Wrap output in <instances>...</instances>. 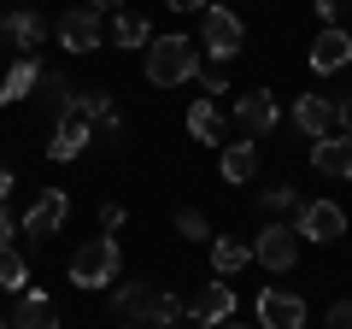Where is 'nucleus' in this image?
Returning a JSON list of instances; mask_svg holds the SVG:
<instances>
[{
	"label": "nucleus",
	"instance_id": "nucleus-1",
	"mask_svg": "<svg viewBox=\"0 0 352 329\" xmlns=\"http://www.w3.org/2000/svg\"><path fill=\"white\" fill-rule=\"evenodd\" d=\"M200 76V41L194 36H153L147 47V83L153 89H182Z\"/></svg>",
	"mask_w": 352,
	"mask_h": 329
},
{
	"label": "nucleus",
	"instance_id": "nucleus-2",
	"mask_svg": "<svg viewBox=\"0 0 352 329\" xmlns=\"http://www.w3.org/2000/svg\"><path fill=\"white\" fill-rule=\"evenodd\" d=\"M118 277H124V253H118L112 235H88L71 253V282L76 288H112Z\"/></svg>",
	"mask_w": 352,
	"mask_h": 329
},
{
	"label": "nucleus",
	"instance_id": "nucleus-3",
	"mask_svg": "<svg viewBox=\"0 0 352 329\" xmlns=\"http://www.w3.org/2000/svg\"><path fill=\"white\" fill-rule=\"evenodd\" d=\"M241 47H247V24L229 6H206L200 12V53H212L217 65H229Z\"/></svg>",
	"mask_w": 352,
	"mask_h": 329
},
{
	"label": "nucleus",
	"instance_id": "nucleus-4",
	"mask_svg": "<svg viewBox=\"0 0 352 329\" xmlns=\"http://www.w3.org/2000/svg\"><path fill=\"white\" fill-rule=\"evenodd\" d=\"M252 265L276 270V277L300 265V235H294V224H264L258 235H252Z\"/></svg>",
	"mask_w": 352,
	"mask_h": 329
},
{
	"label": "nucleus",
	"instance_id": "nucleus-5",
	"mask_svg": "<svg viewBox=\"0 0 352 329\" xmlns=\"http://www.w3.org/2000/svg\"><path fill=\"white\" fill-rule=\"evenodd\" d=\"M65 217H71V194H65V189H36V200L24 206L18 229L36 235V241H47V235H59V229H65Z\"/></svg>",
	"mask_w": 352,
	"mask_h": 329
},
{
	"label": "nucleus",
	"instance_id": "nucleus-6",
	"mask_svg": "<svg viewBox=\"0 0 352 329\" xmlns=\"http://www.w3.org/2000/svg\"><path fill=\"white\" fill-rule=\"evenodd\" d=\"M294 235L329 247V241L346 235V212H340L335 200H300V212H294Z\"/></svg>",
	"mask_w": 352,
	"mask_h": 329
},
{
	"label": "nucleus",
	"instance_id": "nucleus-7",
	"mask_svg": "<svg viewBox=\"0 0 352 329\" xmlns=\"http://www.w3.org/2000/svg\"><path fill=\"white\" fill-rule=\"evenodd\" d=\"M53 36H59L65 53H94V47L106 41V24H100V12H94V6H65L59 24H53Z\"/></svg>",
	"mask_w": 352,
	"mask_h": 329
},
{
	"label": "nucleus",
	"instance_id": "nucleus-8",
	"mask_svg": "<svg viewBox=\"0 0 352 329\" xmlns=\"http://www.w3.org/2000/svg\"><path fill=\"white\" fill-rule=\"evenodd\" d=\"M0 41L18 53V59H36V47L47 41V24H41L36 6H18V12H0Z\"/></svg>",
	"mask_w": 352,
	"mask_h": 329
},
{
	"label": "nucleus",
	"instance_id": "nucleus-9",
	"mask_svg": "<svg viewBox=\"0 0 352 329\" xmlns=\"http://www.w3.org/2000/svg\"><path fill=\"white\" fill-rule=\"evenodd\" d=\"M346 65H352V30L323 24L317 41H311V71L317 76H335V71H346Z\"/></svg>",
	"mask_w": 352,
	"mask_h": 329
},
{
	"label": "nucleus",
	"instance_id": "nucleus-10",
	"mask_svg": "<svg viewBox=\"0 0 352 329\" xmlns=\"http://www.w3.org/2000/svg\"><path fill=\"white\" fill-rule=\"evenodd\" d=\"M276 124H282V106L270 100V94H241V100H235V129L247 141H264Z\"/></svg>",
	"mask_w": 352,
	"mask_h": 329
},
{
	"label": "nucleus",
	"instance_id": "nucleus-11",
	"mask_svg": "<svg viewBox=\"0 0 352 329\" xmlns=\"http://www.w3.org/2000/svg\"><path fill=\"white\" fill-rule=\"evenodd\" d=\"M94 141V124H88L82 112H65L59 124H53V141H47V159H59V164H71V159H82V147Z\"/></svg>",
	"mask_w": 352,
	"mask_h": 329
},
{
	"label": "nucleus",
	"instance_id": "nucleus-12",
	"mask_svg": "<svg viewBox=\"0 0 352 329\" xmlns=\"http://www.w3.org/2000/svg\"><path fill=\"white\" fill-rule=\"evenodd\" d=\"M258 329H305V300L288 288H264L258 294Z\"/></svg>",
	"mask_w": 352,
	"mask_h": 329
},
{
	"label": "nucleus",
	"instance_id": "nucleus-13",
	"mask_svg": "<svg viewBox=\"0 0 352 329\" xmlns=\"http://www.w3.org/2000/svg\"><path fill=\"white\" fill-rule=\"evenodd\" d=\"M188 317H194V323H206V329L229 323V317H235V288H229V282H206V288L188 300Z\"/></svg>",
	"mask_w": 352,
	"mask_h": 329
},
{
	"label": "nucleus",
	"instance_id": "nucleus-14",
	"mask_svg": "<svg viewBox=\"0 0 352 329\" xmlns=\"http://www.w3.org/2000/svg\"><path fill=\"white\" fill-rule=\"evenodd\" d=\"M294 124H300L305 141L335 136V100H323V94H300V100H294Z\"/></svg>",
	"mask_w": 352,
	"mask_h": 329
},
{
	"label": "nucleus",
	"instance_id": "nucleus-15",
	"mask_svg": "<svg viewBox=\"0 0 352 329\" xmlns=\"http://www.w3.org/2000/svg\"><path fill=\"white\" fill-rule=\"evenodd\" d=\"M6 323H12V329H59V306H53L41 288H24Z\"/></svg>",
	"mask_w": 352,
	"mask_h": 329
},
{
	"label": "nucleus",
	"instance_id": "nucleus-16",
	"mask_svg": "<svg viewBox=\"0 0 352 329\" xmlns=\"http://www.w3.org/2000/svg\"><path fill=\"white\" fill-rule=\"evenodd\" d=\"M311 164L323 177H352V136H323L311 141Z\"/></svg>",
	"mask_w": 352,
	"mask_h": 329
},
{
	"label": "nucleus",
	"instance_id": "nucleus-17",
	"mask_svg": "<svg viewBox=\"0 0 352 329\" xmlns=\"http://www.w3.org/2000/svg\"><path fill=\"white\" fill-rule=\"evenodd\" d=\"M217 171H223V182H252L258 177V147H252V141H223Z\"/></svg>",
	"mask_w": 352,
	"mask_h": 329
},
{
	"label": "nucleus",
	"instance_id": "nucleus-18",
	"mask_svg": "<svg viewBox=\"0 0 352 329\" xmlns=\"http://www.w3.org/2000/svg\"><path fill=\"white\" fill-rule=\"evenodd\" d=\"M36 106H41V112L53 118V124H59V118H65V112L76 106V89L65 83L59 71H41V83H36Z\"/></svg>",
	"mask_w": 352,
	"mask_h": 329
},
{
	"label": "nucleus",
	"instance_id": "nucleus-19",
	"mask_svg": "<svg viewBox=\"0 0 352 329\" xmlns=\"http://www.w3.org/2000/svg\"><path fill=\"white\" fill-rule=\"evenodd\" d=\"M247 265H252V241H241V235H212V270H217V277H241Z\"/></svg>",
	"mask_w": 352,
	"mask_h": 329
},
{
	"label": "nucleus",
	"instance_id": "nucleus-20",
	"mask_svg": "<svg viewBox=\"0 0 352 329\" xmlns=\"http://www.w3.org/2000/svg\"><path fill=\"white\" fill-rule=\"evenodd\" d=\"M188 136L194 141H212V147H223V112H217V100H194L188 106Z\"/></svg>",
	"mask_w": 352,
	"mask_h": 329
},
{
	"label": "nucleus",
	"instance_id": "nucleus-21",
	"mask_svg": "<svg viewBox=\"0 0 352 329\" xmlns=\"http://www.w3.org/2000/svg\"><path fill=\"white\" fill-rule=\"evenodd\" d=\"M36 83H41V65H36V59H18L12 71H6V83H0V106L30 100V94H36Z\"/></svg>",
	"mask_w": 352,
	"mask_h": 329
},
{
	"label": "nucleus",
	"instance_id": "nucleus-22",
	"mask_svg": "<svg viewBox=\"0 0 352 329\" xmlns=\"http://www.w3.org/2000/svg\"><path fill=\"white\" fill-rule=\"evenodd\" d=\"M76 112H82L88 124H100V129H112V136H118V106H112V94H106V89H82V94H76Z\"/></svg>",
	"mask_w": 352,
	"mask_h": 329
},
{
	"label": "nucleus",
	"instance_id": "nucleus-23",
	"mask_svg": "<svg viewBox=\"0 0 352 329\" xmlns=\"http://www.w3.org/2000/svg\"><path fill=\"white\" fill-rule=\"evenodd\" d=\"M112 41H118V47H141V53H147L153 47V24L141 12H118L112 18Z\"/></svg>",
	"mask_w": 352,
	"mask_h": 329
},
{
	"label": "nucleus",
	"instance_id": "nucleus-24",
	"mask_svg": "<svg viewBox=\"0 0 352 329\" xmlns=\"http://www.w3.org/2000/svg\"><path fill=\"white\" fill-rule=\"evenodd\" d=\"M147 300H153V288H147L141 277H129V282L118 277V282H112V312H118V317H141V306H147Z\"/></svg>",
	"mask_w": 352,
	"mask_h": 329
},
{
	"label": "nucleus",
	"instance_id": "nucleus-25",
	"mask_svg": "<svg viewBox=\"0 0 352 329\" xmlns=\"http://www.w3.org/2000/svg\"><path fill=\"white\" fill-rule=\"evenodd\" d=\"M30 288V265L18 247H0V294H24Z\"/></svg>",
	"mask_w": 352,
	"mask_h": 329
},
{
	"label": "nucleus",
	"instance_id": "nucleus-26",
	"mask_svg": "<svg viewBox=\"0 0 352 329\" xmlns=\"http://www.w3.org/2000/svg\"><path fill=\"white\" fill-rule=\"evenodd\" d=\"M182 312H188V300H176V294H153V300L141 306V317H147V323H159V329H170Z\"/></svg>",
	"mask_w": 352,
	"mask_h": 329
},
{
	"label": "nucleus",
	"instance_id": "nucleus-27",
	"mask_svg": "<svg viewBox=\"0 0 352 329\" xmlns=\"http://www.w3.org/2000/svg\"><path fill=\"white\" fill-rule=\"evenodd\" d=\"M176 235H182V241H212V224H206V212L182 206V212H176Z\"/></svg>",
	"mask_w": 352,
	"mask_h": 329
},
{
	"label": "nucleus",
	"instance_id": "nucleus-28",
	"mask_svg": "<svg viewBox=\"0 0 352 329\" xmlns=\"http://www.w3.org/2000/svg\"><path fill=\"white\" fill-rule=\"evenodd\" d=\"M264 212H300V189H288V182H276V189H264L258 194Z\"/></svg>",
	"mask_w": 352,
	"mask_h": 329
},
{
	"label": "nucleus",
	"instance_id": "nucleus-29",
	"mask_svg": "<svg viewBox=\"0 0 352 329\" xmlns=\"http://www.w3.org/2000/svg\"><path fill=\"white\" fill-rule=\"evenodd\" d=\"M200 89H206V100H223L229 83H223V71H200Z\"/></svg>",
	"mask_w": 352,
	"mask_h": 329
},
{
	"label": "nucleus",
	"instance_id": "nucleus-30",
	"mask_svg": "<svg viewBox=\"0 0 352 329\" xmlns=\"http://www.w3.org/2000/svg\"><path fill=\"white\" fill-rule=\"evenodd\" d=\"M124 217H129V212H124L118 200H106V206H100V229H106V235H112V229H124Z\"/></svg>",
	"mask_w": 352,
	"mask_h": 329
},
{
	"label": "nucleus",
	"instance_id": "nucleus-31",
	"mask_svg": "<svg viewBox=\"0 0 352 329\" xmlns=\"http://www.w3.org/2000/svg\"><path fill=\"white\" fill-rule=\"evenodd\" d=\"M335 136H352V94L335 100Z\"/></svg>",
	"mask_w": 352,
	"mask_h": 329
},
{
	"label": "nucleus",
	"instance_id": "nucleus-32",
	"mask_svg": "<svg viewBox=\"0 0 352 329\" xmlns=\"http://www.w3.org/2000/svg\"><path fill=\"white\" fill-rule=\"evenodd\" d=\"M329 329H352V300H335V306H329Z\"/></svg>",
	"mask_w": 352,
	"mask_h": 329
},
{
	"label": "nucleus",
	"instance_id": "nucleus-33",
	"mask_svg": "<svg viewBox=\"0 0 352 329\" xmlns=\"http://www.w3.org/2000/svg\"><path fill=\"white\" fill-rule=\"evenodd\" d=\"M317 6V18H323V24H340V6H346V0H311Z\"/></svg>",
	"mask_w": 352,
	"mask_h": 329
},
{
	"label": "nucleus",
	"instance_id": "nucleus-34",
	"mask_svg": "<svg viewBox=\"0 0 352 329\" xmlns=\"http://www.w3.org/2000/svg\"><path fill=\"white\" fill-rule=\"evenodd\" d=\"M12 235H18V217L0 206V247H12Z\"/></svg>",
	"mask_w": 352,
	"mask_h": 329
},
{
	"label": "nucleus",
	"instance_id": "nucleus-35",
	"mask_svg": "<svg viewBox=\"0 0 352 329\" xmlns=\"http://www.w3.org/2000/svg\"><path fill=\"white\" fill-rule=\"evenodd\" d=\"M164 6H170V12H206L212 0H164Z\"/></svg>",
	"mask_w": 352,
	"mask_h": 329
},
{
	"label": "nucleus",
	"instance_id": "nucleus-36",
	"mask_svg": "<svg viewBox=\"0 0 352 329\" xmlns=\"http://www.w3.org/2000/svg\"><path fill=\"white\" fill-rule=\"evenodd\" d=\"M6 194H12V164H0V206H6Z\"/></svg>",
	"mask_w": 352,
	"mask_h": 329
},
{
	"label": "nucleus",
	"instance_id": "nucleus-37",
	"mask_svg": "<svg viewBox=\"0 0 352 329\" xmlns=\"http://www.w3.org/2000/svg\"><path fill=\"white\" fill-rule=\"evenodd\" d=\"M94 12H124V0H88Z\"/></svg>",
	"mask_w": 352,
	"mask_h": 329
},
{
	"label": "nucleus",
	"instance_id": "nucleus-38",
	"mask_svg": "<svg viewBox=\"0 0 352 329\" xmlns=\"http://www.w3.org/2000/svg\"><path fill=\"white\" fill-rule=\"evenodd\" d=\"M118 329H159V323H147V317H124Z\"/></svg>",
	"mask_w": 352,
	"mask_h": 329
},
{
	"label": "nucleus",
	"instance_id": "nucleus-39",
	"mask_svg": "<svg viewBox=\"0 0 352 329\" xmlns=\"http://www.w3.org/2000/svg\"><path fill=\"white\" fill-rule=\"evenodd\" d=\"M217 329H252V323H241V317H229V323H217Z\"/></svg>",
	"mask_w": 352,
	"mask_h": 329
},
{
	"label": "nucleus",
	"instance_id": "nucleus-40",
	"mask_svg": "<svg viewBox=\"0 0 352 329\" xmlns=\"http://www.w3.org/2000/svg\"><path fill=\"white\" fill-rule=\"evenodd\" d=\"M0 329H12V323H6V317H0Z\"/></svg>",
	"mask_w": 352,
	"mask_h": 329
},
{
	"label": "nucleus",
	"instance_id": "nucleus-41",
	"mask_svg": "<svg viewBox=\"0 0 352 329\" xmlns=\"http://www.w3.org/2000/svg\"><path fill=\"white\" fill-rule=\"evenodd\" d=\"M0 53H6V41H0Z\"/></svg>",
	"mask_w": 352,
	"mask_h": 329
},
{
	"label": "nucleus",
	"instance_id": "nucleus-42",
	"mask_svg": "<svg viewBox=\"0 0 352 329\" xmlns=\"http://www.w3.org/2000/svg\"><path fill=\"white\" fill-rule=\"evenodd\" d=\"M170 329H176V323H170Z\"/></svg>",
	"mask_w": 352,
	"mask_h": 329
}]
</instances>
